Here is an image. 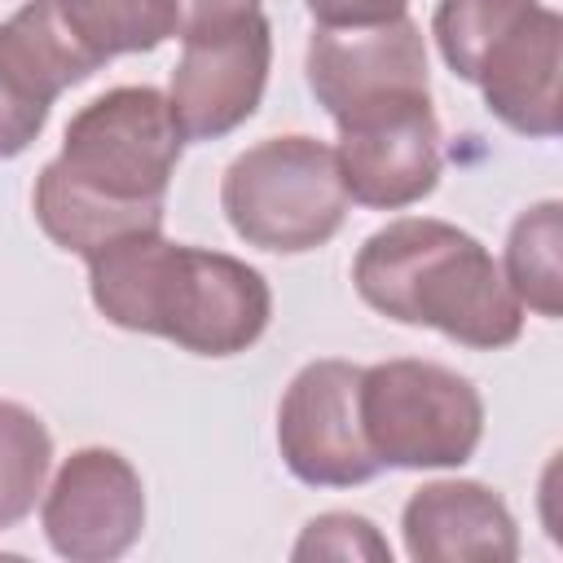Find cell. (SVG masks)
<instances>
[{
    "instance_id": "1",
    "label": "cell",
    "mask_w": 563,
    "mask_h": 563,
    "mask_svg": "<svg viewBox=\"0 0 563 563\" xmlns=\"http://www.w3.org/2000/svg\"><path fill=\"white\" fill-rule=\"evenodd\" d=\"M180 154L185 132L167 92L119 84L70 114L57 158L35 176V224L53 246L84 260L119 238L154 233Z\"/></svg>"
},
{
    "instance_id": "2",
    "label": "cell",
    "mask_w": 563,
    "mask_h": 563,
    "mask_svg": "<svg viewBox=\"0 0 563 563\" xmlns=\"http://www.w3.org/2000/svg\"><path fill=\"white\" fill-rule=\"evenodd\" d=\"M92 308L132 334L167 339L194 356H238L260 343L273 317V290L238 255L132 233L88 255Z\"/></svg>"
},
{
    "instance_id": "3",
    "label": "cell",
    "mask_w": 563,
    "mask_h": 563,
    "mask_svg": "<svg viewBox=\"0 0 563 563\" xmlns=\"http://www.w3.org/2000/svg\"><path fill=\"white\" fill-rule=\"evenodd\" d=\"M352 286L374 312L440 330L475 352L510 347L523 334V303L493 251L435 216H400L374 229L352 260Z\"/></svg>"
},
{
    "instance_id": "4",
    "label": "cell",
    "mask_w": 563,
    "mask_h": 563,
    "mask_svg": "<svg viewBox=\"0 0 563 563\" xmlns=\"http://www.w3.org/2000/svg\"><path fill=\"white\" fill-rule=\"evenodd\" d=\"M220 207L246 246L273 255L325 246L347 220V189L339 180L334 145L303 132L255 141L224 167Z\"/></svg>"
},
{
    "instance_id": "5",
    "label": "cell",
    "mask_w": 563,
    "mask_h": 563,
    "mask_svg": "<svg viewBox=\"0 0 563 563\" xmlns=\"http://www.w3.org/2000/svg\"><path fill=\"white\" fill-rule=\"evenodd\" d=\"M356 400L378 466L444 471L471 462L484 440L479 387L435 361H378L361 369Z\"/></svg>"
},
{
    "instance_id": "6",
    "label": "cell",
    "mask_w": 563,
    "mask_h": 563,
    "mask_svg": "<svg viewBox=\"0 0 563 563\" xmlns=\"http://www.w3.org/2000/svg\"><path fill=\"white\" fill-rule=\"evenodd\" d=\"M273 66V26L264 9L180 31V62L172 66V114L185 141H220L238 132L264 101Z\"/></svg>"
},
{
    "instance_id": "7",
    "label": "cell",
    "mask_w": 563,
    "mask_h": 563,
    "mask_svg": "<svg viewBox=\"0 0 563 563\" xmlns=\"http://www.w3.org/2000/svg\"><path fill=\"white\" fill-rule=\"evenodd\" d=\"M361 365L308 361L277 405V453L308 488H356L383 466L361 427Z\"/></svg>"
},
{
    "instance_id": "8",
    "label": "cell",
    "mask_w": 563,
    "mask_h": 563,
    "mask_svg": "<svg viewBox=\"0 0 563 563\" xmlns=\"http://www.w3.org/2000/svg\"><path fill=\"white\" fill-rule=\"evenodd\" d=\"M334 128V163L347 202H361L369 211H405L440 185L444 154L431 92L356 110Z\"/></svg>"
},
{
    "instance_id": "9",
    "label": "cell",
    "mask_w": 563,
    "mask_h": 563,
    "mask_svg": "<svg viewBox=\"0 0 563 563\" xmlns=\"http://www.w3.org/2000/svg\"><path fill=\"white\" fill-rule=\"evenodd\" d=\"M40 528L53 554L70 563L123 559L145 528V484L141 471L106 444L75 449L40 501Z\"/></svg>"
},
{
    "instance_id": "10",
    "label": "cell",
    "mask_w": 563,
    "mask_h": 563,
    "mask_svg": "<svg viewBox=\"0 0 563 563\" xmlns=\"http://www.w3.org/2000/svg\"><path fill=\"white\" fill-rule=\"evenodd\" d=\"M303 75L334 123L396 97L431 92L427 40L409 13L378 26H317L303 53Z\"/></svg>"
},
{
    "instance_id": "11",
    "label": "cell",
    "mask_w": 563,
    "mask_h": 563,
    "mask_svg": "<svg viewBox=\"0 0 563 563\" xmlns=\"http://www.w3.org/2000/svg\"><path fill=\"white\" fill-rule=\"evenodd\" d=\"M563 18L550 4L528 9L515 26H506L475 66V88L497 123L519 136L550 141L563 132Z\"/></svg>"
},
{
    "instance_id": "12",
    "label": "cell",
    "mask_w": 563,
    "mask_h": 563,
    "mask_svg": "<svg viewBox=\"0 0 563 563\" xmlns=\"http://www.w3.org/2000/svg\"><path fill=\"white\" fill-rule=\"evenodd\" d=\"M405 554L413 563H515L519 523L479 479H431L400 510Z\"/></svg>"
},
{
    "instance_id": "13",
    "label": "cell",
    "mask_w": 563,
    "mask_h": 563,
    "mask_svg": "<svg viewBox=\"0 0 563 563\" xmlns=\"http://www.w3.org/2000/svg\"><path fill=\"white\" fill-rule=\"evenodd\" d=\"M75 84L84 79L57 48L40 4L26 0L0 22V158L26 154L44 132L53 101Z\"/></svg>"
},
{
    "instance_id": "14",
    "label": "cell",
    "mask_w": 563,
    "mask_h": 563,
    "mask_svg": "<svg viewBox=\"0 0 563 563\" xmlns=\"http://www.w3.org/2000/svg\"><path fill=\"white\" fill-rule=\"evenodd\" d=\"M79 79L123 53H150L180 35L176 0H35Z\"/></svg>"
},
{
    "instance_id": "15",
    "label": "cell",
    "mask_w": 563,
    "mask_h": 563,
    "mask_svg": "<svg viewBox=\"0 0 563 563\" xmlns=\"http://www.w3.org/2000/svg\"><path fill=\"white\" fill-rule=\"evenodd\" d=\"M501 273L528 312L545 321L563 317V202L559 198L532 202L528 211L515 216L506 233Z\"/></svg>"
},
{
    "instance_id": "16",
    "label": "cell",
    "mask_w": 563,
    "mask_h": 563,
    "mask_svg": "<svg viewBox=\"0 0 563 563\" xmlns=\"http://www.w3.org/2000/svg\"><path fill=\"white\" fill-rule=\"evenodd\" d=\"M53 466V435L35 409L18 400H0V532L18 528L48 479Z\"/></svg>"
},
{
    "instance_id": "17",
    "label": "cell",
    "mask_w": 563,
    "mask_h": 563,
    "mask_svg": "<svg viewBox=\"0 0 563 563\" xmlns=\"http://www.w3.org/2000/svg\"><path fill=\"white\" fill-rule=\"evenodd\" d=\"M537 4L541 0H440L431 13V35L444 66L471 84L484 48Z\"/></svg>"
},
{
    "instance_id": "18",
    "label": "cell",
    "mask_w": 563,
    "mask_h": 563,
    "mask_svg": "<svg viewBox=\"0 0 563 563\" xmlns=\"http://www.w3.org/2000/svg\"><path fill=\"white\" fill-rule=\"evenodd\" d=\"M290 559H369V563H391V545L387 537L352 510H330L303 523L299 541L290 545Z\"/></svg>"
},
{
    "instance_id": "19",
    "label": "cell",
    "mask_w": 563,
    "mask_h": 563,
    "mask_svg": "<svg viewBox=\"0 0 563 563\" xmlns=\"http://www.w3.org/2000/svg\"><path fill=\"white\" fill-rule=\"evenodd\" d=\"M321 26H378L409 9V0H303Z\"/></svg>"
},
{
    "instance_id": "20",
    "label": "cell",
    "mask_w": 563,
    "mask_h": 563,
    "mask_svg": "<svg viewBox=\"0 0 563 563\" xmlns=\"http://www.w3.org/2000/svg\"><path fill=\"white\" fill-rule=\"evenodd\" d=\"M264 0H176L180 9V31L189 26H207V22H229L242 13H255Z\"/></svg>"
}]
</instances>
